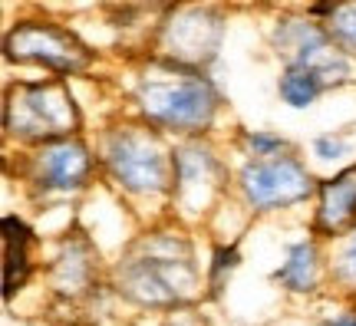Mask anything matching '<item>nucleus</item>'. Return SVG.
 Returning <instances> with one entry per match:
<instances>
[{
    "instance_id": "2",
    "label": "nucleus",
    "mask_w": 356,
    "mask_h": 326,
    "mask_svg": "<svg viewBox=\"0 0 356 326\" xmlns=\"http://www.w3.org/2000/svg\"><path fill=\"white\" fill-rule=\"evenodd\" d=\"M132 109L136 119L162 136L208 138L225 109V92L208 70L181 66L162 56H145L132 79Z\"/></svg>"
},
{
    "instance_id": "6",
    "label": "nucleus",
    "mask_w": 356,
    "mask_h": 326,
    "mask_svg": "<svg viewBox=\"0 0 356 326\" xmlns=\"http://www.w3.org/2000/svg\"><path fill=\"white\" fill-rule=\"evenodd\" d=\"M96 175H99V158L83 136L24 149L17 158V178L24 181L26 195L40 204L56 198H76L92 188Z\"/></svg>"
},
{
    "instance_id": "22",
    "label": "nucleus",
    "mask_w": 356,
    "mask_h": 326,
    "mask_svg": "<svg viewBox=\"0 0 356 326\" xmlns=\"http://www.w3.org/2000/svg\"><path fill=\"white\" fill-rule=\"evenodd\" d=\"M314 326H327V323H314Z\"/></svg>"
},
{
    "instance_id": "21",
    "label": "nucleus",
    "mask_w": 356,
    "mask_h": 326,
    "mask_svg": "<svg viewBox=\"0 0 356 326\" xmlns=\"http://www.w3.org/2000/svg\"><path fill=\"white\" fill-rule=\"evenodd\" d=\"M327 326H356V307H350V310H340L337 316H330V320H323Z\"/></svg>"
},
{
    "instance_id": "10",
    "label": "nucleus",
    "mask_w": 356,
    "mask_h": 326,
    "mask_svg": "<svg viewBox=\"0 0 356 326\" xmlns=\"http://www.w3.org/2000/svg\"><path fill=\"white\" fill-rule=\"evenodd\" d=\"M225 33L228 17L218 7H165V17L155 20L152 56L208 70L221 53Z\"/></svg>"
},
{
    "instance_id": "14",
    "label": "nucleus",
    "mask_w": 356,
    "mask_h": 326,
    "mask_svg": "<svg viewBox=\"0 0 356 326\" xmlns=\"http://www.w3.org/2000/svg\"><path fill=\"white\" fill-rule=\"evenodd\" d=\"M270 277H274V284H280V290H287L293 297L320 293L323 280H327V257L320 251V241L314 234H307V238L287 244L284 261Z\"/></svg>"
},
{
    "instance_id": "9",
    "label": "nucleus",
    "mask_w": 356,
    "mask_h": 326,
    "mask_svg": "<svg viewBox=\"0 0 356 326\" xmlns=\"http://www.w3.org/2000/svg\"><path fill=\"white\" fill-rule=\"evenodd\" d=\"M270 50L284 66H300V70L317 73L327 83V89L350 86L356 79V63L340 53L327 26L314 20L307 10L280 13L270 26Z\"/></svg>"
},
{
    "instance_id": "13",
    "label": "nucleus",
    "mask_w": 356,
    "mask_h": 326,
    "mask_svg": "<svg viewBox=\"0 0 356 326\" xmlns=\"http://www.w3.org/2000/svg\"><path fill=\"white\" fill-rule=\"evenodd\" d=\"M0 234H3V300L10 303L30 284V277L37 270L33 247L40 244V234L37 227H30L13 211L0 218Z\"/></svg>"
},
{
    "instance_id": "5",
    "label": "nucleus",
    "mask_w": 356,
    "mask_h": 326,
    "mask_svg": "<svg viewBox=\"0 0 356 326\" xmlns=\"http://www.w3.org/2000/svg\"><path fill=\"white\" fill-rule=\"evenodd\" d=\"M3 60L43 70L53 79H73L92 70L96 50L86 40H79L76 30L56 24L50 17H24L13 20V26L3 33Z\"/></svg>"
},
{
    "instance_id": "12",
    "label": "nucleus",
    "mask_w": 356,
    "mask_h": 326,
    "mask_svg": "<svg viewBox=\"0 0 356 326\" xmlns=\"http://www.w3.org/2000/svg\"><path fill=\"white\" fill-rule=\"evenodd\" d=\"M99 274V254L86 231H66L50 261L53 290L63 297H83Z\"/></svg>"
},
{
    "instance_id": "20",
    "label": "nucleus",
    "mask_w": 356,
    "mask_h": 326,
    "mask_svg": "<svg viewBox=\"0 0 356 326\" xmlns=\"http://www.w3.org/2000/svg\"><path fill=\"white\" fill-rule=\"evenodd\" d=\"M350 152H353V142L343 132H323L310 142V155L317 162H343Z\"/></svg>"
},
{
    "instance_id": "15",
    "label": "nucleus",
    "mask_w": 356,
    "mask_h": 326,
    "mask_svg": "<svg viewBox=\"0 0 356 326\" xmlns=\"http://www.w3.org/2000/svg\"><path fill=\"white\" fill-rule=\"evenodd\" d=\"M307 13L327 26V33H330V40L340 47V53L356 63V3L320 0V3H310Z\"/></svg>"
},
{
    "instance_id": "4",
    "label": "nucleus",
    "mask_w": 356,
    "mask_h": 326,
    "mask_svg": "<svg viewBox=\"0 0 356 326\" xmlns=\"http://www.w3.org/2000/svg\"><path fill=\"white\" fill-rule=\"evenodd\" d=\"M3 136L37 149L47 142L83 136V109L66 79H17L3 92Z\"/></svg>"
},
{
    "instance_id": "16",
    "label": "nucleus",
    "mask_w": 356,
    "mask_h": 326,
    "mask_svg": "<svg viewBox=\"0 0 356 326\" xmlns=\"http://www.w3.org/2000/svg\"><path fill=\"white\" fill-rule=\"evenodd\" d=\"M323 92H330V89H327V83H323L317 73L300 70V66H284V70H280V76H277V96H280V102H284L287 109L304 113V109H310V106H314Z\"/></svg>"
},
{
    "instance_id": "18",
    "label": "nucleus",
    "mask_w": 356,
    "mask_h": 326,
    "mask_svg": "<svg viewBox=\"0 0 356 326\" xmlns=\"http://www.w3.org/2000/svg\"><path fill=\"white\" fill-rule=\"evenodd\" d=\"M238 149L248 158H277L293 152V142L270 129H238Z\"/></svg>"
},
{
    "instance_id": "8",
    "label": "nucleus",
    "mask_w": 356,
    "mask_h": 326,
    "mask_svg": "<svg viewBox=\"0 0 356 326\" xmlns=\"http://www.w3.org/2000/svg\"><path fill=\"white\" fill-rule=\"evenodd\" d=\"M231 172L211 138H181L172 145V198L168 208L181 221H202L228 195Z\"/></svg>"
},
{
    "instance_id": "17",
    "label": "nucleus",
    "mask_w": 356,
    "mask_h": 326,
    "mask_svg": "<svg viewBox=\"0 0 356 326\" xmlns=\"http://www.w3.org/2000/svg\"><path fill=\"white\" fill-rule=\"evenodd\" d=\"M238 267H241V247H238V241H218L215 247H211L208 263H204V293L211 300L221 297L225 284L231 280V274Z\"/></svg>"
},
{
    "instance_id": "7",
    "label": "nucleus",
    "mask_w": 356,
    "mask_h": 326,
    "mask_svg": "<svg viewBox=\"0 0 356 326\" xmlns=\"http://www.w3.org/2000/svg\"><path fill=\"white\" fill-rule=\"evenodd\" d=\"M320 178L297 152L277 158H244L234 172V191L251 214L291 211L317 198Z\"/></svg>"
},
{
    "instance_id": "1",
    "label": "nucleus",
    "mask_w": 356,
    "mask_h": 326,
    "mask_svg": "<svg viewBox=\"0 0 356 326\" xmlns=\"http://www.w3.org/2000/svg\"><path fill=\"white\" fill-rule=\"evenodd\" d=\"M113 290L145 310H178L204 293L195 244L181 227H149L122 247L109 270Z\"/></svg>"
},
{
    "instance_id": "19",
    "label": "nucleus",
    "mask_w": 356,
    "mask_h": 326,
    "mask_svg": "<svg viewBox=\"0 0 356 326\" xmlns=\"http://www.w3.org/2000/svg\"><path fill=\"white\" fill-rule=\"evenodd\" d=\"M327 277L343 293H356V231L346 234L343 241H337L333 257L327 261Z\"/></svg>"
},
{
    "instance_id": "11",
    "label": "nucleus",
    "mask_w": 356,
    "mask_h": 326,
    "mask_svg": "<svg viewBox=\"0 0 356 326\" xmlns=\"http://www.w3.org/2000/svg\"><path fill=\"white\" fill-rule=\"evenodd\" d=\"M356 231V162L343 165L330 178H320L310 234L317 241H343Z\"/></svg>"
},
{
    "instance_id": "3",
    "label": "nucleus",
    "mask_w": 356,
    "mask_h": 326,
    "mask_svg": "<svg viewBox=\"0 0 356 326\" xmlns=\"http://www.w3.org/2000/svg\"><path fill=\"white\" fill-rule=\"evenodd\" d=\"M172 145L168 136L155 132L139 119L115 122L96 138V158L102 178L136 201L172 198Z\"/></svg>"
}]
</instances>
